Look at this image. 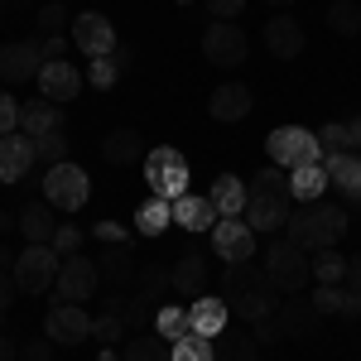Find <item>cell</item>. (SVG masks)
<instances>
[{
    "instance_id": "cell-1",
    "label": "cell",
    "mask_w": 361,
    "mask_h": 361,
    "mask_svg": "<svg viewBox=\"0 0 361 361\" xmlns=\"http://www.w3.org/2000/svg\"><path fill=\"white\" fill-rule=\"evenodd\" d=\"M217 294L226 299V308L241 318V323H260V318H270L275 313V284L265 279L260 265H250V260H231L222 270V284H217Z\"/></svg>"
},
{
    "instance_id": "cell-2",
    "label": "cell",
    "mask_w": 361,
    "mask_h": 361,
    "mask_svg": "<svg viewBox=\"0 0 361 361\" xmlns=\"http://www.w3.org/2000/svg\"><path fill=\"white\" fill-rule=\"evenodd\" d=\"M284 236H289L294 246H304V250H328L347 236V212L333 207V202H304V207L289 212Z\"/></svg>"
},
{
    "instance_id": "cell-3",
    "label": "cell",
    "mask_w": 361,
    "mask_h": 361,
    "mask_svg": "<svg viewBox=\"0 0 361 361\" xmlns=\"http://www.w3.org/2000/svg\"><path fill=\"white\" fill-rule=\"evenodd\" d=\"M265 279L275 284L279 294H299L308 279H313V260H308L304 246H294L289 236L284 241H270V250H265Z\"/></svg>"
},
{
    "instance_id": "cell-4",
    "label": "cell",
    "mask_w": 361,
    "mask_h": 361,
    "mask_svg": "<svg viewBox=\"0 0 361 361\" xmlns=\"http://www.w3.org/2000/svg\"><path fill=\"white\" fill-rule=\"evenodd\" d=\"M265 154H270V164L279 169H304V164H323V145L313 130L304 126H279L265 135Z\"/></svg>"
},
{
    "instance_id": "cell-5",
    "label": "cell",
    "mask_w": 361,
    "mask_h": 361,
    "mask_svg": "<svg viewBox=\"0 0 361 361\" xmlns=\"http://www.w3.org/2000/svg\"><path fill=\"white\" fill-rule=\"evenodd\" d=\"M145 183H149V193L154 197H183L188 193V159L178 154V149H169V145H159V149H149L145 154Z\"/></svg>"
},
{
    "instance_id": "cell-6",
    "label": "cell",
    "mask_w": 361,
    "mask_h": 361,
    "mask_svg": "<svg viewBox=\"0 0 361 361\" xmlns=\"http://www.w3.org/2000/svg\"><path fill=\"white\" fill-rule=\"evenodd\" d=\"M58 265H63V255L54 246H25L15 255V284H20V294H49L58 279Z\"/></svg>"
},
{
    "instance_id": "cell-7",
    "label": "cell",
    "mask_w": 361,
    "mask_h": 361,
    "mask_svg": "<svg viewBox=\"0 0 361 361\" xmlns=\"http://www.w3.org/2000/svg\"><path fill=\"white\" fill-rule=\"evenodd\" d=\"M87 193H92V178H87L78 164L44 169V202H54L58 212H78V207H87Z\"/></svg>"
},
{
    "instance_id": "cell-8",
    "label": "cell",
    "mask_w": 361,
    "mask_h": 361,
    "mask_svg": "<svg viewBox=\"0 0 361 361\" xmlns=\"http://www.w3.org/2000/svg\"><path fill=\"white\" fill-rule=\"evenodd\" d=\"M202 54L212 68H241L250 58V39L246 29H236L231 20H212V29L202 34Z\"/></svg>"
},
{
    "instance_id": "cell-9",
    "label": "cell",
    "mask_w": 361,
    "mask_h": 361,
    "mask_svg": "<svg viewBox=\"0 0 361 361\" xmlns=\"http://www.w3.org/2000/svg\"><path fill=\"white\" fill-rule=\"evenodd\" d=\"M44 44L39 39H20V44H0V87H20L34 82L44 68Z\"/></svg>"
},
{
    "instance_id": "cell-10",
    "label": "cell",
    "mask_w": 361,
    "mask_h": 361,
    "mask_svg": "<svg viewBox=\"0 0 361 361\" xmlns=\"http://www.w3.org/2000/svg\"><path fill=\"white\" fill-rule=\"evenodd\" d=\"M97 284H102V270H97L92 255H68V260L58 265V279H54V289H58L63 304H82V299H92Z\"/></svg>"
},
{
    "instance_id": "cell-11",
    "label": "cell",
    "mask_w": 361,
    "mask_h": 361,
    "mask_svg": "<svg viewBox=\"0 0 361 361\" xmlns=\"http://www.w3.org/2000/svg\"><path fill=\"white\" fill-rule=\"evenodd\" d=\"M212 236V255L217 260H255V231H250L246 217H222V222L207 231Z\"/></svg>"
},
{
    "instance_id": "cell-12",
    "label": "cell",
    "mask_w": 361,
    "mask_h": 361,
    "mask_svg": "<svg viewBox=\"0 0 361 361\" xmlns=\"http://www.w3.org/2000/svg\"><path fill=\"white\" fill-rule=\"evenodd\" d=\"M44 337H54L58 347H78L92 337V313L82 304H54L44 318Z\"/></svg>"
},
{
    "instance_id": "cell-13",
    "label": "cell",
    "mask_w": 361,
    "mask_h": 361,
    "mask_svg": "<svg viewBox=\"0 0 361 361\" xmlns=\"http://www.w3.org/2000/svg\"><path fill=\"white\" fill-rule=\"evenodd\" d=\"M73 44H78L87 58H106V54L121 49V44H116L111 20H106V15H97V10H87V15L73 20Z\"/></svg>"
},
{
    "instance_id": "cell-14",
    "label": "cell",
    "mask_w": 361,
    "mask_h": 361,
    "mask_svg": "<svg viewBox=\"0 0 361 361\" xmlns=\"http://www.w3.org/2000/svg\"><path fill=\"white\" fill-rule=\"evenodd\" d=\"M39 164V149L34 135L15 130V135H0V183H25V173Z\"/></svg>"
},
{
    "instance_id": "cell-15",
    "label": "cell",
    "mask_w": 361,
    "mask_h": 361,
    "mask_svg": "<svg viewBox=\"0 0 361 361\" xmlns=\"http://www.w3.org/2000/svg\"><path fill=\"white\" fill-rule=\"evenodd\" d=\"M275 323L284 337H294V342H308V337L318 333V323H323V313L313 308V299H279L275 304Z\"/></svg>"
},
{
    "instance_id": "cell-16",
    "label": "cell",
    "mask_w": 361,
    "mask_h": 361,
    "mask_svg": "<svg viewBox=\"0 0 361 361\" xmlns=\"http://www.w3.org/2000/svg\"><path fill=\"white\" fill-rule=\"evenodd\" d=\"M169 289L183 294V299H202L207 294V255L202 250H183L169 265Z\"/></svg>"
},
{
    "instance_id": "cell-17",
    "label": "cell",
    "mask_w": 361,
    "mask_h": 361,
    "mask_svg": "<svg viewBox=\"0 0 361 361\" xmlns=\"http://www.w3.org/2000/svg\"><path fill=\"white\" fill-rule=\"evenodd\" d=\"M34 82H39V97H49V102L63 106V102H73V97L82 92V73H78L73 63H63V58H58V63H44V68H39V78H34Z\"/></svg>"
},
{
    "instance_id": "cell-18",
    "label": "cell",
    "mask_w": 361,
    "mask_h": 361,
    "mask_svg": "<svg viewBox=\"0 0 361 361\" xmlns=\"http://www.w3.org/2000/svg\"><path fill=\"white\" fill-rule=\"evenodd\" d=\"M207 116H212V121H222V126L246 121V116H250V87H246V82H222V87H212V97H207Z\"/></svg>"
},
{
    "instance_id": "cell-19",
    "label": "cell",
    "mask_w": 361,
    "mask_h": 361,
    "mask_svg": "<svg viewBox=\"0 0 361 361\" xmlns=\"http://www.w3.org/2000/svg\"><path fill=\"white\" fill-rule=\"evenodd\" d=\"M226 323H231V308H226V299L217 294H202V299H193L188 304V333H197V337H217V333H226Z\"/></svg>"
},
{
    "instance_id": "cell-20",
    "label": "cell",
    "mask_w": 361,
    "mask_h": 361,
    "mask_svg": "<svg viewBox=\"0 0 361 361\" xmlns=\"http://www.w3.org/2000/svg\"><path fill=\"white\" fill-rule=\"evenodd\" d=\"M173 222L183 226V231H212V226L222 222V212L212 207V197L183 193V197H173Z\"/></svg>"
},
{
    "instance_id": "cell-21",
    "label": "cell",
    "mask_w": 361,
    "mask_h": 361,
    "mask_svg": "<svg viewBox=\"0 0 361 361\" xmlns=\"http://www.w3.org/2000/svg\"><path fill=\"white\" fill-rule=\"evenodd\" d=\"M54 202H25L20 207V236H25L29 246H54V231L63 222H54Z\"/></svg>"
},
{
    "instance_id": "cell-22",
    "label": "cell",
    "mask_w": 361,
    "mask_h": 361,
    "mask_svg": "<svg viewBox=\"0 0 361 361\" xmlns=\"http://www.w3.org/2000/svg\"><path fill=\"white\" fill-rule=\"evenodd\" d=\"M323 169H328V178H333L337 193L352 197V202H361V154H352V149L323 154Z\"/></svg>"
},
{
    "instance_id": "cell-23",
    "label": "cell",
    "mask_w": 361,
    "mask_h": 361,
    "mask_svg": "<svg viewBox=\"0 0 361 361\" xmlns=\"http://www.w3.org/2000/svg\"><path fill=\"white\" fill-rule=\"evenodd\" d=\"M265 49L275 58H299L304 54V25H299L294 15H275V20L265 25Z\"/></svg>"
},
{
    "instance_id": "cell-24",
    "label": "cell",
    "mask_w": 361,
    "mask_h": 361,
    "mask_svg": "<svg viewBox=\"0 0 361 361\" xmlns=\"http://www.w3.org/2000/svg\"><path fill=\"white\" fill-rule=\"evenodd\" d=\"M20 130H25V135H34V140L63 130V106H58V102H49V97H39V102H25Z\"/></svg>"
},
{
    "instance_id": "cell-25",
    "label": "cell",
    "mask_w": 361,
    "mask_h": 361,
    "mask_svg": "<svg viewBox=\"0 0 361 361\" xmlns=\"http://www.w3.org/2000/svg\"><path fill=\"white\" fill-rule=\"evenodd\" d=\"M140 255L130 250V241H111V246L102 250V260H97V270H102V279L106 284H126V279H135V265Z\"/></svg>"
},
{
    "instance_id": "cell-26",
    "label": "cell",
    "mask_w": 361,
    "mask_h": 361,
    "mask_svg": "<svg viewBox=\"0 0 361 361\" xmlns=\"http://www.w3.org/2000/svg\"><path fill=\"white\" fill-rule=\"evenodd\" d=\"M246 222L250 231H279V226L289 222V207H284V197H246Z\"/></svg>"
},
{
    "instance_id": "cell-27",
    "label": "cell",
    "mask_w": 361,
    "mask_h": 361,
    "mask_svg": "<svg viewBox=\"0 0 361 361\" xmlns=\"http://www.w3.org/2000/svg\"><path fill=\"white\" fill-rule=\"evenodd\" d=\"M212 207H217V212H222V217H246V183H241V178H236V173H222V178H217V183H212Z\"/></svg>"
},
{
    "instance_id": "cell-28",
    "label": "cell",
    "mask_w": 361,
    "mask_h": 361,
    "mask_svg": "<svg viewBox=\"0 0 361 361\" xmlns=\"http://www.w3.org/2000/svg\"><path fill=\"white\" fill-rule=\"evenodd\" d=\"M328 183H333V178H328V169H323V164L289 169V197H299V202H318Z\"/></svg>"
},
{
    "instance_id": "cell-29",
    "label": "cell",
    "mask_w": 361,
    "mask_h": 361,
    "mask_svg": "<svg viewBox=\"0 0 361 361\" xmlns=\"http://www.w3.org/2000/svg\"><path fill=\"white\" fill-rule=\"evenodd\" d=\"M140 154H145V140L135 135V130H111V135L102 140V159L116 169H126V164H135Z\"/></svg>"
},
{
    "instance_id": "cell-30",
    "label": "cell",
    "mask_w": 361,
    "mask_h": 361,
    "mask_svg": "<svg viewBox=\"0 0 361 361\" xmlns=\"http://www.w3.org/2000/svg\"><path fill=\"white\" fill-rule=\"evenodd\" d=\"M169 222H173V202L169 197H149L135 207V231L140 236H164Z\"/></svg>"
},
{
    "instance_id": "cell-31",
    "label": "cell",
    "mask_w": 361,
    "mask_h": 361,
    "mask_svg": "<svg viewBox=\"0 0 361 361\" xmlns=\"http://www.w3.org/2000/svg\"><path fill=\"white\" fill-rule=\"evenodd\" d=\"M126 63H130V49H116V54H106V58H92L87 78H92L97 92H111V87L121 82V68H126Z\"/></svg>"
},
{
    "instance_id": "cell-32",
    "label": "cell",
    "mask_w": 361,
    "mask_h": 361,
    "mask_svg": "<svg viewBox=\"0 0 361 361\" xmlns=\"http://www.w3.org/2000/svg\"><path fill=\"white\" fill-rule=\"evenodd\" d=\"M217 361H260V342L255 337H246V333H236V337H226V333H217Z\"/></svg>"
},
{
    "instance_id": "cell-33",
    "label": "cell",
    "mask_w": 361,
    "mask_h": 361,
    "mask_svg": "<svg viewBox=\"0 0 361 361\" xmlns=\"http://www.w3.org/2000/svg\"><path fill=\"white\" fill-rule=\"evenodd\" d=\"M328 29L342 34V39L361 34V5L357 0H333V5H328Z\"/></svg>"
},
{
    "instance_id": "cell-34",
    "label": "cell",
    "mask_w": 361,
    "mask_h": 361,
    "mask_svg": "<svg viewBox=\"0 0 361 361\" xmlns=\"http://www.w3.org/2000/svg\"><path fill=\"white\" fill-rule=\"evenodd\" d=\"M126 361H169V342L159 333H140V337H126V352H121Z\"/></svg>"
},
{
    "instance_id": "cell-35",
    "label": "cell",
    "mask_w": 361,
    "mask_h": 361,
    "mask_svg": "<svg viewBox=\"0 0 361 361\" xmlns=\"http://www.w3.org/2000/svg\"><path fill=\"white\" fill-rule=\"evenodd\" d=\"M246 193H255V197H289V169H279V164L260 169V173L250 178Z\"/></svg>"
},
{
    "instance_id": "cell-36",
    "label": "cell",
    "mask_w": 361,
    "mask_h": 361,
    "mask_svg": "<svg viewBox=\"0 0 361 361\" xmlns=\"http://www.w3.org/2000/svg\"><path fill=\"white\" fill-rule=\"evenodd\" d=\"M154 333L169 337V347H173L178 337H188V308H173V304L154 308Z\"/></svg>"
},
{
    "instance_id": "cell-37",
    "label": "cell",
    "mask_w": 361,
    "mask_h": 361,
    "mask_svg": "<svg viewBox=\"0 0 361 361\" xmlns=\"http://www.w3.org/2000/svg\"><path fill=\"white\" fill-rule=\"evenodd\" d=\"M169 361H217V347H212L207 337L188 333V337H178V342L169 347Z\"/></svg>"
},
{
    "instance_id": "cell-38",
    "label": "cell",
    "mask_w": 361,
    "mask_h": 361,
    "mask_svg": "<svg viewBox=\"0 0 361 361\" xmlns=\"http://www.w3.org/2000/svg\"><path fill=\"white\" fill-rule=\"evenodd\" d=\"M313 279H318V284H342V279H347V255H337L333 246L318 250V255H313Z\"/></svg>"
},
{
    "instance_id": "cell-39",
    "label": "cell",
    "mask_w": 361,
    "mask_h": 361,
    "mask_svg": "<svg viewBox=\"0 0 361 361\" xmlns=\"http://www.w3.org/2000/svg\"><path fill=\"white\" fill-rule=\"evenodd\" d=\"M92 337L102 342V347H116V342H126L130 328H126V318L121 313H102V318H92Z\"/></svg>"
},
{
    "instance_id": "cell-40",
    "label": "cell",
    "mask_w": 361,
    "mask_h": 361,
    "mask_svg": "<svg viewBox=\"0 0 361 361\" xmlns=\"http://www.w3.org/2000/svg\"><path fill=\"white\" fill-rule=\"evenodd\" d=\"M34 149H39V164L54 169V164H68V135L54 130V135H39L34 140Z\"/></svg>"
},
{
    "instance_id": "cell-41",
    "label": "cell",
    "mask_w": 361,
    "mask_h": 361,
    "mask_svg": "<svg viewBox=\"0 0 361 361\" xmlns=\"http://www.w3.org/2000/svg\"><path fill=\"white\" fill-rule=\"evenodd\" d=\"M20 116H25V102H15L10 87H0V135H15L20 130Z\"/></svg>"
},
{
    "instance_id": "cell-42",
    "label": "cell",
    "mask_w": 361,
    "mask_h": 361,
    "mask_svg": "<svg viewBox=\"0 0 361 361\" xmlns=\"http://www.w3.org/2000/svg\"><path fill=\"white\" fill-rule=\"evenodd\" d=\"M318 145H323V154H342V149H347V121H328L323 135H318Z\"/></svg>"
},
{
    "instance_id": "cell-43",
    "label": "cell",
    "mask_w": 361,
    "mask_h": 361,
    "mask_svg": "<svg viewBox=\"0 0 361 361\" xmlns=\"http://www.w3.org/2000/svg\"><path fill=\"white\" fill-rule=\"evenodd\" d=\"M54 250L68 260V255H82V231L78 226H58L54 231Z\"/></svg>"
},
{
    "instance_id": "cell-44",
    "label": "cell",
    "mask_w": 361,
    "mask_h": 361,
    "mask_svg": "<svg viewBox=\"0 0 361 361\" xmlns=\"http://www.w3.org/2000/svg\"><path fill=\"white\" fill-rule=\"evenodd\" d=\"M63 25H73V20H68V10H63V0H49V5L39 10V29H44V34H58Z\"/></svg>"
},
{
    "instance_id": "cell-45",
    "label": "cell",
    "mask_w": 361,
    "mask_h": 361,
    "mask_svg": "<svg viewBox=\"0 0 361 361\" xmlns=\"http://www.w3.org/2000/svg\"><path fill=\"white\" fill-rule=\"evenodd\" d=\"M342 284H318V294H313V308L318 313H342Z\"/></svg>"
},
{
    "instance_id": "cell-46",
    "label": "cell",
    "mask_w": 361,
    "mask_h": 361,
    "mask_svg": "<svg viewBox=\"0 0 361 361\" xmlns=\"http://www.w3.org/2000/svg\"><path fill=\"white\" fill-rule=\"evenodd\" d=\"M20 361H54V337H34L20 347Z\"/></svg>"
},
{
    "instance_id": "cell-47",
    "label": "cell",
    "mask_w": 361,
    "mask_h": 361,
    "mask_svg": "<svg viewBox=\"0 0 361 361\" xmlns=\"http://www.w3.org/2000/svg\"><path fill=\"white\" fill-rule=\"evenodd\" d=\"M250 337H255V342H284V333H279V323H275V313H270V318H260V323H250Z\"/></svg>"
},
{
    "instance_id": "cell-48",
    "label": "cell",
    "mask_w": 361,
    "mask_h": 361,
    "mask_svg": "<svg viewBox=\"0 0 361 361\" xmlns=\"http://www.w3.org/2000/svg\"><path fill=\"white\" fill-rule=\"evenodd\" d=\"M246 10V0H207V15L212 20H236Z\"/></svg>"
},
{
    "instance_id": "cell-49",
    "label": "cell",
    "mask_w": 361,
    "mask_h": 361,
    "mask_svg": "<svg viewBox=\"0 0 361 361\" xmlns=\"http://www.w3.org/2000/svg\"><path fill=\"white\" fill-rule=\"evenodd\" d=\"M92 231H97V241H106V246H111V241H130V231L121 222H97Z\"/></svg>"
},
{
    "instance_id": "cell-50",
    "label": "cell",
    "mask_w": 361,
    "mask_h": 361,
    "mask_svg": "<svg viewBox=\"0 0 361 361\" xmlns=\"http://www.w3.org/2000/svg\"><path fill=\"white\" fill-rule=\"evenodd\" d=\"M15 289H20V284H15V275H10V270H0V318H5V313H10V304H15Z\"/></svg>"
},
{
    "instance_id": "cell-51",
    "label": "cell",
    "mask_w": 361,
    "mask_h": 361,
    "mask_svg": "<svg viewBox=\"0 0 361 361\" xmlns=\"http://www.w3.org/2000/svg\"><path fill=\"white\" fill-rule=\"evenodd\" d=\"M337 318H347V323H357V318H361V294H357V289L342 294V313H337Z\"/></svg>"
},
{
    "instance_id": "cell-52",
    "label": "cell",
    "mask_w": 361,
    "mask_h": 361,
    "mask_svg": "<svg viewBox=\"0 0 361 361\" xmlns=\"http://www.w3.org/2000/svg\"><path fill=\"white\" fill-rule=\"evenodd\" d=\"M39 44H44V58H49V63H58V58L68 54V39H58V34H44Z\"/></svg>"
},
{
    "instance_id": "cell-53",
    "label": "cell",
    "mask_w": 361,
    "mask_h": 361,
    "mask_svg": "<svg viewBox=\"0 0 361 361\" xmlns=\"http://www.w3.org/2000/svg\"><path fill=\"white\" fill-rule=\"evenodd\" d=\"M347 149H352V154H361V116H352V121H347Z\"/></svg>"
},
{
    "instance_id": "cell-54",
    "label": "cell",
    "mask_w": 361,
    "mask_h": 361,
    "mask_svg": "<svg viewBox=\"0 0 361 361\" xmlns=\"http://www.w3.org/2000/svg\"><path fill=\"white\" fill-rule=\"evenodd\" d=\"M347 289L361 294V255H347Z\"/></svg>"
},
{
    "instance_id": "cell-55",
    "label": "cell",
    "mask_w": 361,
    "mask_h": 361,
    "mask_svg": "<svg viewBox=\"0 0 361 361\" xmlns=\"http://www.w3.org/2000/svg\"><path fill=\"white\" fill-rule=\"evenodd\" d=\"M0 361H20V347H15V337L0 333Z\"/></svg>"
},
{
    "instance_id": "cell-56",
    "label": "cell",
    "mask_w": 361,
    "mask_h": 361,
    "mask_svg": "<svg viewBox=\"0 0 361 361\" xmlns=\"http://www.w3.org/2000/svg\"><path fill=\"white\" fill-rule=\"evenodd\" d=\"M0 270H15V250L10 246H0Z\"/></svg>"
},
{
    "instance_id": "cell-57",
    "label": "cell",
    "mask_w": 361,
    "mask_h": 361,
    "mask_svg": "<svg viewBox=\"0 0 361 361\" xmlns=\"http://www.w3.org/2000/svg\"><path fill=\"white\" fill-rule=\"evenodd\" d=\"M97 361H126V357H121L116 347H102V357H97Z\"/></svg>"
},
{
    "instance_id": "cell-58",
    "label": "cell",
    "mask_w": 361,
    "mask_h": 361,
    "mask_svg": "<svg viewBox=\"0 0 361 361\" xmlns=\"http://www.w3.org/2000/svg\"><path fill=\"white\" fill-rule=\"evenodd\" d=\"M265 5H275V10H289V5H294V0H265Z\"/></svg>"
},
{
    "instance_id": "cell-59",
    "label": "cell",
    "mask_w": 361,
    "mask_h": 361,
    "mask_svg": "<svg viewBox=\"0 0 361 361\" xmlns=\"http://www.w3.org/2000/svg\"><path fill=\"white\" fill-rule=\"evenodd\" d=\"M173 5H193V0H173Z\"/></svg>"
}]
</instances>
